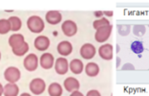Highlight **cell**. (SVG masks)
Listing matches in <instances>:
<instances>
[{"mask_svg":"<svg viewBox=\"0 0 149 96\" xmlns=\"http://www.w3.org/2000/svg\"><path fill=\"white\" fill-rule=\"evenodd\" d=\"M73 51V45L71 44L70 42H67V40H64L57 44V52L60 54L61 56H69V55L72 53Z\"/></svg>","mask_w":149,"mask_h":96,"instance_id":"obj_14","label":"cell"},{"mask_svg":"<svg viewBox=\"0 0 149 96\" xmlns=\"http://www.w3.org/2000/svg\"><path fill=\"white\" fill-rule=\"evenodd\" d=\"M107 25H110V22L107 18H100V19H97L93 22V27L96 30L101 28V27L107 26Z\"/></svg>","mask_w":149,"mask_h":96,"instance_id":"obj_23","label":"cell"},{"mask_svg":"<svg viewBox=\"0 0 149 96\" xmlns=\"http://www.w3.org/2000/svg\"><path fill=\"white\" fill-rule=\"evenodd\" d=\"M4 77L5 80L8 81V83L16 84V82H18L20 77H21V73H20V70L17 67L10 66L5 70Z\"/></svg>","mask_w":149,"mask_h":96,"instance_id":"obj_3","label":"cell"},{"mask_svg":"<svg viewBox=\"0 0 149 96\" xmlns=\"http://www.w3.org/2000/svg\"><path fill=\"white\" fill-rule=\"evenodd\" d=\"M0 60H1V53H0Z\"/></svg>","mask_w":149,"mask_h":96,"instance_id":"obj_34","label":"cell"},{"mask_svg":"<svg viewBox=\"0 0 149 96\" xmlns=\"http://www.w3.org/2000/svg\"><path fill=\"white\" fill-rule=\"evenodd\" d=\"M23 66H24L25 69L28 71L32 72L36 70L37 66H38V58L36 54H29L24 59Z\"/></svg>","mask_w":149,"mask_h":96,"instance_id":"obj_5","label":"cell"},{"mask_svg":"<svg viewBox=\"0 0 149 96\" xmlns=\"http://www.w3.org/2000/svg\"><path fill=\"white\" fill-rule=\"evenodd\" d=\"M86 96H101L100 93L97 90H90V91H88L87 92V94Z\"/></svg>","mask_w":149,"mask_h":96,"instance_id":"obj_27","label":"cell"},{"mask_svg":"<svg viewBox=\"0 0 149 96\" xmlns=\"http://www.w3.org/2000/svg\"><path fill=\"white\" fill-rule=\"evenodd\" d=\"M27 27L32 33L39 34L45 28V23L38 16H32L27 20Z\"/></svg>","mask_w":149,"mask_h":96,"instance_id":"obj_1","label":"cell"},{"mask_svg":"<svg viewBox=\"0 0 149 96\" xmlns=\"http://www.w3.org/2000/svg\"><path fill=\"white\" fill-rule=\"evenodd\" d=\"M20 96H32L30 93H27V92H24V93H22Z\"/></svg>","mask_w":149,"mask_h":96,"instance_id":"obj_33","label":"cell"},{"mask_svg":"<svg viewBox=\"0 0 149 96\" xmlns=\"http://www.w3.org/2000/svg\"><path fill=\"white\" fill-rule=\"evenodd\" d=\"M54 61H55V58L51 53H44L41 55L39 60L40 66L44 69H50L54 66Z\"/></svg>","mask_w":149,"mask_h":96,"instance_id":"obj_9","label":"cell"},{"mask_svg":"<svg viewBox=\"0 0 149 96\" xmlns=\"http://www.w3.org/2000/svg\"><path fill=\"white\" fill-rule=\"evenodd\" d=\"M79 87H80V85H79V80L74 77H68L64 81V88L69 92L79 90Z\"/></svg>","mask_w":149,"mask_h":96,"instance_id":"obj_12","label":"cell"},{"mask_svg":"<svg viewBox=\"0 0 149 96\" xmlns=\"http://www.w3.org/2000/svg\"><path fill=\"white\" fill-rule=\"evenodd\" d=\"M103 15H105L106 16H113V12L111 11H106L103 13Z\"/></svg>","mask_w":149,"mask_h":96,"instance_id":"obj_30","label":"cell"},{"mask_svg":"<svg viewBox=\"0 0 149 96\" xmlns=\"http://www.w3.org/2000/svg\"><path fill=\"white\" fill-rule=\"evenodd\" d=\"M24 42L25 40L23 35H21V34H13L9 39V45L12 48H15L19 46L20 44H22Z\"/></svg>","mask_w":149,"mask_h":96,"instance_id":"obj_17","label":"cell"},{"mask_svg":"<svg viewBox=\"0 0 149 96\" xmlns=\"http://www.w3.org/2000/svg\"><path fill=\"white\" fill-rule=\"evenodd\" d=\"M135 68L132 64H126L123 66V70H134Z\"/></svg>","mask_w":149,"mask_h":96,"instance_id":"obj_28","label":"cell"},{"mask_svg":"<svg viewBox=\"0 0 149 96\" xmlns=\"http://www.w3.org/2000/svg\"><path fill=\"white\" fill-rule=\"evenodd\" d=\"M130 25H127V24H120L118 25V34L120 36H127L128 34L130 33Z\"/></svg>","mask_w":149,"mask_h":96,"instance_id":"obj_26","label":"cell"},{"mask_svg":"<svg viewBox=\"0 0 149 96\" xmlns=\"http://www.w3.org/2000/svg\"><path fill=\"white\" fill-rule=\"evenodd\" d=\"M19 93V88L16 84L8 83L4 87L3 94L4 96H17Z\"/></svg>","mask_w":149,"mask_h":96,"instance_id":"obj_16","label":"cell"},{"mask_svg":"<svg viewBox=\"0 0 149 96\" xmlns=\"http://www.w3.org/2000/svg\"><path fill=\"white\" fill-rule=\"evenodd\" d=\"M145 32H146V29L144 25H135L133 27V33L137 37H143Z\"/></svg>","mask_w":149,"mask_h":96,"instance_id":"obj_25","label":"cell"},{"mask_svg":"<svg viewBox=\"0 0 149 96\" xmlns=\"http://www.w3.org/2000/svg\"><path fill=\"white\" fill-rule=\"evenodd\" d=\"M99 55L103 60L110 61L113 59V46L111 44H103L99 49Z\"/></svg>","mask_w":149,"mask_h":96,"instance_id":"obj_10","label":"cell"},{"mask_svg":"<svg viewBox=\"0 0 149 96\" xmlns=\"http://www.w3.org/2000/svg\"><path fill=\"white\" fill-rule=\"evenodd\" d=\"M61 30L66 37H73L77 32V26L73 20H65L61 25Z\"/></svg>","mask_w":149,"mask_h":96,"instance_id":"obj_6","label":"cell"},{"mask_svg":"<svg viewBox=\"0 0 149 96\" xmlns=\"http://www.w3.org/2000/svg\"><path fill=\"white\" fill-rule=\"evenodd\" d=\"M3 90H4V87L0 84V96H2V94H3Z\"/></svg>","mask_w":149,"mask_h":96,"instance_id":"obj_32","label":"cell"},{"mask_svg":"<svg viewBox=\"0 0 149 96\" xmlns=\"http://www.w3.org/2000/svg\"><path fill=\"white\" fill-rule=\"evenodd\" d=\"M10 24H11V31H13V32H17L20 29H21L22 26V22L21 19L17 16H11L9 18Z\"/></svg>","mask_w":149,"mask_h":96,"instance_id":"obj_21","label":"cell"},{"mask_svg":"<svg viewBox=\"0 0 149 96\" xmlns=\"http://www.w3.org/2000/svg\"><path fill=\"white\" fill-rule=\"evenodd\" d=\"M50 46V40L46 36H38L35 40V47L38 51H45Z\"/></svg>","mask_w":149,"mask_h":96,"instance_id":"obj_11","label":"cell"},{"mask_svg":"<svg viewBox=\"0 0 149 96\" xmlns=\"http://www.w3.org/2000/svg\"><path fill=\"white\" fill-rule=\"evenodd\" d=\"M103 13L102 12H95V16H97V18H100V16H102Z\"/></svg>","mask_w":149,"mask_h":96,"instance_id":"obj_31","label":"cell"},{"mask_svg":"<svg viewBox=\"0 0 149 96\" xmlns=\"http://www.w3.org/2000/svg\"><path fill=\"white\" fill-rule=\"evenodd\" d=\"M30 90L33 94L35 95H40L42 94L46 90V84L45 81L42 80L41 78H36L31 81L30 83Z\"/></svg>","mask_w":149,"mask_h":96,"instance_id":"obj_2","label":"cell"},{"mask_svg":"<svg viewBox=\"0 0 149 96\" xmlns=\"http://www.w3.org/2000/svg\"><path fill=\"white\" fill-rule=\"evenodd\" d=\"M131 50L133 51L135 54H141L143 52V45L141 42H133L131 44Z\"/></svg>","mask_w":149,"mask_h":96,"instance_id":"obj_24","label":"cell"},{"mask_svg":"<svg viewBox=\"0 0 149 96\" xmlns=\"http://www.w3.org/2000/svg\"><path fill=\"white\" fill-rule=\"evenodd\" d=\"M12 50H13V53L15 54V56L22 57L23 55H25L29 51V44L24 42L22 44H20L19 46L12 48Z\"/></svg>","mask_w":149,"mask_h":96,"instance_id":"obj_20","label":"cell"},{"mask_svg":"<svg viewBox=\"0 0 149 96\" xmlns=\"http://www.w3.org/2000/svg\"><path fill=\"white\" fill-rule=\"evenodd\" d=\"M112 32V25H107L97 29L95 35V39L97 42H104L110 37Z\"/></svg>","mask_w":149,"mask_h":96,"instance_id":"obj_4","label":"cell"},{"mask_svg":"<svg viewBox=\"0 0 149 96\" xmlns=\"http://www.w3.org/2000/svg\"><path fill=\"white\" fill-rule=\"evenodd\" d=\"M70 96H84V95L81 93V92H79V90H76V91H73Z\"/></svg>","mask_w":149,"mask_h":96,"instance_id":"obj_29","label":"cell"},{"mask_svg":"<svg viewBox=\"0 0 149 96\" xmlns=\"http://www.w3.org/2000/svg\"><path fill=\"white\" fill-rule=\"evenodd\" d=\"M69 68L74 74H80L81 72L83 71V68H84L82 61H80L79 59L72 60L69 64Z\"/></svg>","mask_w":149,"mask_h":96,"instance_id":"obj_15","label":"cell"},{"mask_svg":"<svg viewBox=\"0 0 149 96\" xmlns=\"http://www.w3.org/2000/svg\"><path fill=\"white\" fill-rule=\"evenodd\" d=\"M80 55L83 59L90 60L95 57L96 55V48L91 43H85L83 44L80 48Z\"/></svg>","mask_w":149,"mask_h":96,"instance_id":"obj_8","label":"cell"},{"mask_svg":"<svg viewBox=\"0 0 149 96\" xmlns=\"http://www.w3.org/2000/svg\"><path fill=\"white\" fill-rule=\"evenodd\" d=\"M85 73L90 77H96L100 73V67L96 63H88L85 66Z\"/></svg>","mask_w":149,"mask_h":96,"instance_id":"obj_18","label":"cell"},{"mask_svg":"<svg viewBox=\"0 0 149 96\" xmlns=\"http://www.w3.org/2000/svg\"><path fill=\"white\" fill-rule=\"evenodd\" d=\"M56 72L59 75L66 74L69 70V63L65 58H58L55 63Z\"/></svg>","mask_w":149,"mask_h":96,"instance_id":"obj_7","label":"cell"},{"mask_svg":"<svg viewBox=\"0 0 149 96\" xmlns=\"http://www.w3.org/2000/svg\"><path fill=\"white\" fill-rule=\"evenodd\" d=\"M45 18L46 21L49 24H51V25H56V24L61 22L62 16L61 13L57 11H50L46 13Z\"/></svg>","mask_w":149,"mask_h":96,"instance_id":"obj_13","label":"cell"},{"mask_svg":"<svg viewBox=\"0 0 149 96\" xmlns=\"http://www.w3.org/2000/svg\"><path fill=\"white\" fill-rule=\"evenodd\" d=\"M63 90L58 83H52L48 88V93L50 96H61Z\"/></svg>","mask_w":149,"mask_h":96,"instance_id":"obj_19","label":"cell"},{"mask_svg":"<svg viewBox=\"0 0 149 96\" xmlns=\"http://www.w3.org/2000/svg\"><path fill=\"white\" fill-rule=\"evenodd\" d=\"M11 31L9 19H0V35H6Z\"/></svg>","mask_w":149,"mask_h":96,"instance_id":"obj_22","label":"cell"}]
</instances>
